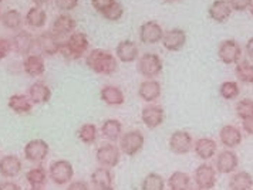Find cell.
<instances>
[{"instance_id": "33", "label": "cell", "mask_w": 253, "mask_h": 190, "mask_svg": "<svg viewBox=\"0 0 253 190\" xmlns=\"http://www.w3.org/2000/svg\"><path fill=\"white\" fill-rule=\"evenodd\" d=\"M47 176H48V172L43 166L39 165V166H35L30 170H27L26 180L33 188H42V186H44L47 183Z\"/></svg>"}, {"instance_id": "49", "label": "cell", "mask_w": 253, "mask_h": 190, "mask_svg": "<svg viewBox=\"0 0 253 190\" xmlns=\"http://www.w3.org/2000/svg\"><path fill=\"white\" fill-rule=\"evenodd\" d=\"M33 3H35L36 6H39V7H42V6H44V4H47L50 0H32Z\"/></svg>"}, {"instance_id": "37", "label": "cell", "mask_w": 253, "mask_h": 190, "mask_svg": "<svg viewBox=\"0 0 253 190\" xmlns=\"http://www.w3.org/2000/svg\"><path fill=\"white\" fill-rule=\"evenodd\" d=\"M165 179L155 172L148 173L141 182V190H165Z\"/></svg>"}, {"instance_id": "30", "label": "cell", "mask_w": 253, "mask_h": 190, "mask_svg": "<svg viewBox=\"0 0 253 190\" xmlns=\"http://www.w3.org/2000/svg\"><path fill=\"white\" fill-rule=\"evenodd\" d=\"M101 134L105 139L115 142L123 136V123L118 119H107L101 125Z\"/></svg>"}, {"instance_id": "39", "label": "cell", "mask_w": 253, "mask_h": 190, "mask_svg": "<svg viewBox=\"0 0 253 190\" xmlns=\"http://www.w3.org/2000/svg\"><path fill=\"white\" fill-rule=\"evenodd\" d=\"M101 14H103L104 19L108 20V22H117V20H120L124 16V6L120 1H115L111 7H108Z\"/></svg>"}, {"instance_id": "11", "label": "cell", "mask_w": 253, "mask_h": 190, "mask_svg": "<svg viewBox=\"0 0 253 190\" xmlns=\"http://www.w3.org/2000/svg\"><path fill=\"white\" fill-rule=\"evenodd\" d=\"M60 37H57L56 34L50 32H43L42 34H39L36 37V47L44 54V56H56L60 53Z\"/></svg>"}, {"instance_id": "52", "label": "cell", "mask_w": 253, "mask_h": 190, "mask_svg": "<svg viewBox=\"0 0 253 190\" xmlns=\"http://www.w3.org/2000/svg\"><path fill=\"white\" fill-rule=\"evenodd\" d=\"M29 190H43V189H42V188H33V186H32Z\"/></svg>"}, {"instance_id": "18", "label": "cell", "mask_w": 253, "mask_h": 190, "mask_svg": "<svg viewBox=\"0 0 253 190\" xmlns=\"http://www.w3.org/2000/svg\"><path fill=\"white\" fill-rule=\"evenodd\" d=\"M23 163L16 155H6L0 159V175L6 179H12L20 175Z\"/></svg>"}, {"instance_id": "23", "label": "cell", "mask_w": 253, "mask_h": 190, "mask_svg": "<svg viewBox=\"0 0 253 190\" xmlns=\"http://www.w3.org/2000/svg\"><path fill=\"white\" fill-rule=\"evenodd\" d=\"M27 95H29V98H30V101L33 104L43 105V104H47L50 101V98H51V90L43 81H37V82L32 84L29 87Z\"/></svg>"}, {"instance_id": "28", "label": "cell", "mask_w": 253, "mask_h": 190, "mask_svg": "<svg viewBox=\"0 0 253 190\" xmlns=\"http://www.w3.org/2000/svg\"><path fill=\"white\" fill-rule=\"evenodd\" d=\"M253 178L246 170L235 172L229 179V190H252Z\"/></svg>"}, {"instance_id": "19", "label": "cell", "mask_w": 253, "mask_h": 190, "mask_svg": "<svg viewBox=\"0 0 253 190\" xmlns=\"http://www.w3.org/2000/svg\"><path fill=\"white\" fill-rule=\"evenodd\" d=\"M209 17L216 23H226L232 16V7L228 0H213L208 7Z\"/></svg>"}, {"instance_id": "48", "label": "cell", "mask_w": 253, "mask_h": 190, "mask_svg": "<svg viewBox=\"0 0 253 190\" xmlns=\"http://www.w3.org/2000/svg\"><path fill=\"white\" fill-rule=\"evenodd\" d=\"M245 50H246V54L249 56V58H252L253 60V37L252 38H249V40L246 41Z\"/></svg>"}, {"instance_id": "6", "label": "cell", "mask_w": 253, "mask_h": 190, "mask_svg": "<svg viewBox=\"0 0 253 190\" xmlns=\"http://www.w3.org/2000/svg\"><path fill=\"white\" fill-rule=\"evenodd\" d=\"M95 159L104 168H115L121 159V149L114 144H104L95 152Z\"/></svg>"}, {"instance_id": "43", "label": "cell", "mask_w": 253, "mask_h": 190, "mask_svg": "<svg viewBox=\"0 0 253 190\" xmlns=\"http://www.w3.org/2000/svg\"><path fill=\"white\" fill-rule=\"evenodd\" d=\"M115 3V0H91L92 7L98 13H104L108 7H111Z\"/></svg>"}, {"instance_id": "10", "label": "cell", "mask_w": 253, "mask_h": 190, "mask_svg": "<svg viewBox=\"0 0 253 190\" xmlns=\"http://www.w3.org/2000/svg\"><path fill=\"white\" fill-rule=\"evenodd\" d=\"M194 148V138L188 131H175L169 136V149L175 155H186Z\"/></svg>"}, {"instance_id": "55", "label": "cell", "mask_w": 253, "mask_h": 190, "mask_svg": "<svg viewBox=\"0 0 253 190\" xmlns=\"http://www.w3.org/2000/svg\"><path fill=\"white\" fill-rule=\"evenodd\" d=\"M1 1H3V0H0V3H1Z\"/></svg>"}, {"instance_id": "20", "label": "cell", "mask_w": 253, "mask_h": 190, "mask_svg": "<svg viewBox=\"0 0 253 190\" xmlns=\"http://www.w3.org/2000/svg\"><path fill=\"white\" fill-rule=\"evenodd\" d=\"M219 141L220 144L228 148V149H235L242 144V132L241 129L235 125H225L219 131Z\"/></svg>"}, {"instance_id": "13", "label": "cell", "mask_w": 253, "mask_h": 190, "mask_svg": "<svg viewBox=\"0 0 253 190\" xmlns=\"http://www.w3.org/2000/svg\"><path fill=\"white\" fill-rule=\"evenodd\" d=\"M239 166V157L232 151V149H225L219 152L216 162H215V169L220 175H230L235 173Z\"/></svg>"}, {"instance_id": "8", "label": "cell", "mask_w": 253, "mask_h": 190, "mask_svg": "<svg viewBox=\"0 0 253 190\" xmlns=\"http://www.w3.org/2000/svg\"><path fill=\"white\" fill-rule=\"evenodd\" d=\"M195 179L198 189L201 190H211L215 188L216 179H218V172L209 163H202L195 169Z\"/></svg>"}, {"instance_id": "14", "label": "cell", "mask_w": 253, "mask_h": 190, "mask_svg": "<svg viewBox=\"0 0 253 190\" xmlns=\"http://www.w3.org/2000/svg\"><path fill=\"white\" fill-rule=\"evenodd\" d=\"M161 43L168 51H179L186 44V33L182 29L167 30L164 32Z\"/></svg>"}, {"instance_id": "16", "label": "cell", "mask_w": 253, "mask_h": 190, "mask_svg": "<svg viewBox=\"0 0 253 190\" xmlns=\"http://www.w3.org/2000/svg\"><path fill=\"white\" fill-rule=\"evenodd\" d=\"M138 45L132 40H123L115 47V57L121 63H134L138 60Z\"/></svg>"}, {"instance_id": "1", "label": "cell", "mask_w": 253, "mask_h": 190, "mask_svg": "<svg viewBox=\"0 0 253 190\" xmlns=\"http://www.w3.org/2000/svg\"><path fill=\"white\" fill-rule=\"evenodd\" d=\"M85 64L95 74L111 76L118 68V58L101 48H94L85 57Z\"/></svg>"}, {"instance_id": "2", "label": "cell", "mask_w": 253, "mask_h": 190, "mask_svg": "<svg viewBox=\"0 0 253 190\" xmlns=\"http://www.w3.org/2000/svg\"><path fill=\"white\" fill-rule=\"evenodd\" d=\"M90 47V41L87 34L83 32H74L73 34H70L69 38L60 45V54L67 58L70 61L73 60H80L81 57L87 53Z\"/></svg>"}, {"instance_id": "3", "label": "cell", "mask_w": 253, "mask_h": 190, "mask_svg": "<svg viewBox=\"0 0 253 190\" xmlns=\"http://www.w3.org/2000/svg\"><path fill=\"white\" fill-rule=\"evenodd\" d=\"M74 176V168L66 159H58L50 163L48 166V178L57 186L69 185Z\"/></svg>"}, {"instance_id": "53", "label": "cell", "mask_w": 253, "mask_h": 190, "mask_svg": "<svg viewBox=\"0 0 253 190\" xmlns=\"http://www.w3.org/2000/svg\"><path fill=\"white\" fill-rule=\"evenodd\" d=\"M251 14H252V17H253V4L251 6Z\"/></svg>"}, {"instance_id": "24", "label": "cell", "mask_w": 253, "mask_h": 190, "mask_svg": "<svg viewBox=\"0 0 253 190\" xmlns=\"http://www.w3.org/2000/svg\"><path fill=\"white\" fill-rule=\"evenodd\" d=\"M196 156L202 160H209L216 155L218 152V144L212 138H199L194 145Z\"/></svg>"}, {"instance_id": "31", "label": "cell", "mask_w": 253, "mask_h": 190, "mask_svg": "<svg viewBox=\"0 0 253 190\" xmlns=\"http://www.w3.org/2000/svg\"><path fill=\"white\" fill-rule=\"evenodd\" d=\"M24 20L27 23V26L33 27V29H42L44 27L47 23V13L44 9L35 6L32 9H29V11L26 13V17Z\"/></svg>"}, {"instance_id": "9", "label": "cell", "mask_w": 253, "mask_h": 190, "mask_svg": "<svg viewBox=\"0 0 253 190\" xmlns=\"http://www.w3.org/2000/svg\"><path fill=\"white\" fill-rule=\"evenodd\" d=\"M50 152V146L43 139H32L24 145V157L32 163L43 162Z\"/></svg>"}, {"instance_id": "15", "label": "cell", "mask_w": 253, "mask_h": 190, "mask_svg": "<svg viewBox=\"0 0 253 190\" xmlns=\"http://www.w3.org/2000/svg\"><path fill=\"white\" fill-rule=\"evenodd\" d=\"M12 48L22 56H29V53L33 50V47L36 45V38L26 30H20L14 34L12 37Z\"/></svg>"}, {"instance_id": "35", "label": "cell", "mask_w": 253, "mask_h": 190, "mask_svg": "<svg viewBox=\"0 0 253 190\" xmlns=\"http://www.w3.org/2000/svg\"><path fill=\"white\" fill-rule=\"evenodd\" d=\"M235 76L242 84H253V64L251 61H239L235 67Z\"/></svg>"}, {"instance_id": "26", "label": "cell", "mask_w": 253, "mask_h": 190, "mask_svg": "<svg viewBox=\"0 0 253 190\" xmlns=\"http://www.w3.org/2000/svg\"><path fill=\"white\" fill-rule=\"evenodd\" d=\"M100 98L104 101L107 105L111 107H120L126 102V95L120 87L115 85H105L100 91Z\"/></svg>"}, {"instance_id": "38", "label": "cell", "mask_w": 253, "mask_h": 190, "mask_svg": "<svg viewBox=\"0 0 253 190\" xmlns=\"http://www.w3.org/2000/svg\"><path fill=\"white\" fill-rule=\"evenodd\" d=\"M239 94H241V88H239V84L236 81H225L219 87V95L223 100H235V98H238Z\"/></svg>"}, {"instance_id": "27", "label": "cell", "mask_w": 253, "mask_h": 190, "mask_svg": "<svg viewBox=\"0 0 253 190\" xmlns=\"http://www.w3.org/2000/svg\"><path fill=\"white\" fill-rule=\"evenodd\" d=\"M91 183L94 188H114V175L111 172L110 168H104L100 166L95 170H92L91 176Z\"/></svg>"}, {"instance_id": "57", "label": "cell", "mask_w": 253, "mask_h": 190, "mask_svg": "<svg viewBox=\"0 0 253 190\" xmlns=\"http://www.w3.org/2000/svg\"><path fill=\"white\" fill-rule=\"evenodd\" d=\"M252 190H253V189H252Z\"/></svg>"}, {"instance_id": "25", "label": "cell", "mask_w": 253, "mask_h": 190, "mask_svg": "<svg viewBox=\"0 0 253 190\" xmlns=\"http://www.w3.org/2000/svg\"><path fill=\"white\" fill-rule=\"evenodd\" d=\"M24 73L30 77H40L46 73V64L43 57L39 54H29L23 61Z\"/></svg>"}, {"instance_id": "34", "label": "cell", "mask_w": 253, "mask_h": 190, "mask_svg": "<svg viewBox=\"0 0 253 190\" xmlns=\"http://www.w3.org/2000/svg\"><path fill=\"white\" fill-rule=\"evenodd\" d=\"M1 24L9 30H19L23 24V16L16 9L6 10L1 14Z\"/></svg>"}, {"instance_id": "4", "label": "cell", "mask_w": 253, "mask_h": 190, "mask_svg": "<svg viewBox=\"0 0 253 190\" xmlns=\"http://www.w3.org/2000/svg\"><path fill=\"white\" fill-rule=\"evenodd\" d=\"M137 70H138L139 74L147 79L157 78L164 70V63H162L161 57L158 54L145 53L139 57Z\"/></svg>"}, {"instance_id": "29", "label": "cell", "mask_w": 253, "mask_h": 190, "mask_svg": "<svg viewBox=\"0 0 253 190\" xmlns=\"http://www.w3.org/2000/svg\"><path fill=\"white\" fill-rule=\"evenodd\" d=\"M9 108L16 114H29V112L33 110V102L30 101L29 95H24V94H14L9 98L7 102Z\"/></svg>"}, {"instance_id": "51", "label": "cell", "mask_w": 253, "mask_h": 190, "mask_svg": "<svg viewBox=\"0 0 253 190\" xmlns=\"http://www.w3.org/2000/svg\"><path fill=\"white\" fill-rule=\"evenodd\" d=\"M164 1H167V3H175V1H178V0H164Z\"/></svg>"}, {"instance_id": "12", "label": "cell", "mask_w": 253, "mask_h": 190, "mask_svg": "<svg viewBox=\"0 0 253 190\" xmlns=\"http://www.w3.org/2000/svg\"><path fill=\"white\" fill-rule=\"evenodd\" d=\"M138 36L141 43H144V44H157L162 40L164 29L158 22L150 20V22H145L141 24Z\"/></svg>"}, {"instance_id": "5", "label": "cell", "mask_w": 253, "mask_h": 190, "mask_svg": "<svg viewBox=\"0 0 253 190\" xmlns=\"http://www.w3.org/2000/svg\"><path fill=\"white\" fill-rule=\"evenodd\" d=\"M145 144V136L141 131H128L120 138V149L121 153L126 156H135Z\"/></svg>"}, {"instance_id": "47", "label": "cell", "mask_w": 253, "mask_h": 190, "mask_svg": "<svg viewBox=\"0 0 253 190\" xmlns=\"http://www.w3.org/2000/svg\"><path fill=\"white\" fill-rule=\"evenodd\" d=\"M242 129L248 135H253V116L242 119Z\"/></svg>"}, {"instance_id": "46", "label": "cell", "mask_w": 253, "mask_h": 190, "mask_svg": "<svg viewBox=\"0 0 253 190\" xmlns=\"http://www.w3.org/2000/svg\"><path fill=\"white\" fill-rule=\"evenodd\" d=\"M0 190H22V188L13 180H4L0 182Z\"/></svg>"}, {"instance_id": "54", "label": "cell", "mask_w": 253, "mask_h": 190, "mask_svg": "<svg viewBox=\"0 0 253 190\" xmlns=\"http://www.w3.org/2000/svg\"><path fill=\"white\" fill-rule=\"evenodd\" d=\"M1 14H3V13H1V9H0V20H1Z\"/></svg>"}, {"instance_id": "21", "label": "cell", "mask_w": 253, "mask_h": 190, "mask_svg": "<svg viewBox=\"0 0 253 190\" xmlns=\"http://www.w3.org/2000/svg\"><path fill=\"white\" fill-rule=\"evenodd\" d=\"M161 82L157 81L155 78L145 79V81H142V82L139 84V98L142 101H145V102H148V104H150V102H155V101L158 100V98L161 97Z\"/></svg>"}, {"instance_id": "44", "label": "cell", "mask_w": 253, "mask_h": 190, "mask_svg": "<svg viewBox=\"0 0 253 190\" xmlns=\"http://www.w3.org/2000/svg\"><path fill=\"white\" fill-rule=\"evenodd\" d=\"M12 50V41H10V40H7V38H0V61L9 56Z\"/></svg>"}, {"instance_id": "7", "label": "cell", "mask_w": 253, "mask_h": 190, "mask_svg": "<svg viewBox=\"0 0 253 190\" xmlns=\"http://www.w3.org/2000/svg\"><path fill=\"white\" fill-rule=\"evenodd\" d=\"M242 53L243 51H242L241 44L236 40H233V38L223 40L219 44L218 57L223 64H228V66L229 64H238L241 61Z\"/></svg>"}, {"instance_id": "42", "label": "cell", "mask_w": 253, "mask_h": 190, "mask_svg": "<svg viewBox=\"0 0 253 190\" xmlns=\"http://www.w3.org/2000/svg\"><path fill=\"white\" fill-rule=\"evenodd\" d=\"M232 7V10L235 11H245L251 9L253 4V0H228Z\"/></svg>"}, {"instance_id": "41", "label": "cell", "mask_w": 253, "mask_h": 190, "mask_svg": "<svg viewBox=\"0 0 253 190\" xmlns=\"http://www.w3.org/2000/svg\"><path fill=\"white\" fill-rule=\"evenodd\" d=\"M79 1L80 0H56V7L58 10L67 13V11L74 10L79 6Z\"/></svg>"}, {"instance_id": "40", "label": "cell", "mask_w": 253, "mask_h": 190, "mask_svg": "<svg viewBox=\"0 0 253 190\" xmlns=\"http://www.w3.org/2000/svg\"><path fill=\"white\" fill-rule=\"evenodd\" d=\"M236 115L241 119H246L253 116V100L245 98L236 104Z\"/></svg>"}, {"instance_id": "22", "label": "cell", "mask_w": 253, "mask_h": 190, "mask_svg": "<svg viewBox=\"0 0 253 190\" xmlns=\"http://www.w3.org/2000/svg\"><path fill=\"white\" fill-rule=\"evenodd\" d=\"M51 27H53L51 32L56 34L57 37H64V36H70V34L74 33V30L77 27V23L70 14L63 13V14H60L54 19Z\"/></svg>"}, {"instance_id": "50", "label": "cell", "mask_w": 253, "mask_h": 190, "mask_svg": "<svg viewBox=\"0 0 253 190\" xmlns=\"http://www.w3.org/2000/svg\"><path fill=\"white\" fill-rule=\"evenodd\" d=\"M94 190H114V188H94Z\"/></svg>"}, {"instance_id": "56", "label": "cell", "mask_w": 253, "mask_h": 190, "mask_svg": "<svg viewBox=\"0 0 253 190\" xmlns=\"http://www.w3.org/2000/svg\"><path fill=\"white\" fill-rule=\"evenodd\" d=\"M196 190H201V189H196Z\"/></svg>"}, {"instance_id": "17", "label": "cell", "mask_w": 253, "mask_h": 190, "mask_svg": "<svg viewBox=\"0 0 253 190\" xmlns=\"http://www.w3.org/2000/svg\"><path fill=\"white\" fill-rule=\"evenodd\" d=\"M141 119L147 128L155 129V128L161 126L164 122L165 112L160 105H148V107H144V110L141 112Z\"/></svg>"}, {"instance_id": "45", "label": "cell", "mask_w": 253, "mask_h": 190, "mask_svg": "<svg viewBox=\"0 0 253 190\" xmlns=\"http://www.w3.org/2000/svg\"><path fill=\"white\" fill-rule=\"evenodd\" d=\"M67 190H90V186L84 180H74V182H70Z\"/></svg>"}, {"instance_id": "32", "label": "cell", "mask_w": 253, "mask_h": 190, "mask_svg": "<svg viewBox=\"0 0 253 190\" xmlns=\"http://www.w3.org/2000/svg\"><path fill=\"white\" fill-rule=\"evenodd\" d=\"M167 186L169 188V190H189V188H191V178H189L188 173L176 170L168 178Z\"/></svg>"}, {"instance_id": "36", "label": "cell", "mask_w": 253, "mask_h": 190, "mask_svg": "<svg viewBox=\"0 0 253 190\" xmlns=\"http://www.w3.org/2000/svg\"><path fill=\"white\" fill-rule=\"evenodd\" d=\"M77 136L83 144L85 145H92L95 144L97 141V136H98V129L94 123H84L81 125L77 131Z\"/></svg>"}]
</instances>
